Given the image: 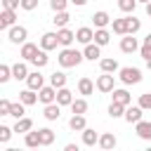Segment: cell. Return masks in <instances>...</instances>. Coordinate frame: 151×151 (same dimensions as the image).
<instances>
[{"label": "cell", "mask_w": 151, "mask_h": 151, "mask_svg": "<svg viewBox=\"0 0 151 151\" xmlns=\"http://www.w3.org/2000/svg\"><path fill=\"white\" fill-rule=\"evenodd\" d=\"M83 59H85V54L78 52V50H73V47H64V50L59 52V57H57V61H59L64 68H73V66H78Z\"/></svg>", "instance_id": "6da1fadb"}, {"label": "cell", "mask_w": 151, "mask_h": 151, "mask_svg": "<svg viewBox=\"0 0 151 151\" xmlns=\"http://www.w3.org/2000/svg\"><path fill=\"white\" fill-rule=\"evenodd\" d=\"M118 73H120V80H123L125 85H137V83L142 80V71L134 68V66H123Z\"/></svg>", "instance_id": "7a4b0ae2"}, {"label": "cell", "mask_w": 151, "mask_h": 151, "mask_svg": "<svg viewBox=\"0 0 151 151\" xmlns=\"http://www.w3.org/2000/svg\"><path fill=\"white\" fill-rule=\"evenodd\" d=\"M7 38H9V42L19 45V42H26L28 31H26V26H12V28H7Z\"/></svg>", "instance_id": "3957f363"}, {"label": "cell", "mask_w": 151, "mask_h": 151, "mask_svg": "<svg viewBox=\"0 0 151 151\" xmlns=\"http://www.w3.org/2000/svg\"><path fill=\"white\" fill-rule=\"evenodd\" d=\"M97 90H99V92H113V90H116V87H113V73L101 71V76L97 78Z\"/></svg>", "instance_id": "277c9868"}, {"label": "cell", "mask_w": 151, "mask_h": 151, "mask_svg": "<svg viewBox=\"0 0 151 151\" xmlns=\"http://www.w3.org/2000/svg\"><path fill=\"white\" fill-rule=\"evenodd\" d=\"M38 97H40L42 104H52V101H57V87L54 85H42L38 90Z\"/></svg>", "instance_id": "5b68a950"}, {"label": "cell", "mask_w": 151, "mask_h": 151, "mask_svg": "<svg viewBox=\"0 0 151 151\" xmlns=\"http://www.w3.org/2000/svg\"><path fill=\"white\" fill-rule=\"evenodd\" d=\"M120 50H123L125 54H132V52H137V50H139V42H137V38H132V33L123 35V40H120Z\"/></svg>", "instance_id": "8992f818"}, {"label": "cell", "mask_w": 151, "mask_h": 151, "mask_svg": "<svg viewBox=\"0 0 151 151\" xmlns=\"http://www.w3.org/2000/svg\"><path fill=\"white\" fill-rule=\"evenodd\" d=\"M26 85H28L31 90H35V92H38V90L45 85V78H42V73H40V71H31V73H28V78H26Z\"/></svg>", "instance_id": "52a82bcc"}, {"label": "cell", "mask_w": 151, "mask_h": 151, "mask_svg": "<svg viewBox=\"0 0 151 151\" xmlns=\"http://www.w3.org/2000/svg\"><path fill=\"white\" fill-rule=\"evenodd\" d=\"M42 116H45L47 120H59V116H61V104H59V101L45 104V111H42Z\"/></svg>", "instance_id": "ba28073f"}, {"label": "cell", "mask_w": 151, "mask_h": 151, "mask_svg": "<svg viewBox=\"0 0 151 151\" xmlns=\"http://www.w3.org/2000/svg\"><path fill=\"white\" fill-rule=\"evenodd\" d=\"M57 38H59V45H61V47H71V42L76 40V33H73V31H68V28L64 26V28H59V31H57Z\"/></svg>", "instance_id": "9c48e42d"}, {"label": "cell", "mask_w": 151, "mask_h": 151, "mask_svg": "<svg viewBox=\"0 0 151 151\" xmlns=\"http://www.w3.org/2000/svg\"><path fill=\"white\" fill-rule=\"evenodd\" d=\"M76 40H78V42H83V45H87V42H92V40H94V31H92L90 26H80V28L76 31Z\"/></svg>", "instance_id": "30bf717a"}, {"label": "cell", "mask_w": 151, "mask_h": 151, "mask_svg": "<svg viewBox=\"0 0 151 151\" xmlns=\"http://www.w3.org/2000/svg\"><path fill=\"white\" fill-rule=\"evenodd\" d=\"M142 113H144V109H142V106L137 104V106H127V109H125V116H123V118H125L127 123H139V120H142Z\"/></svg>", "instance_id": "8fae6325"}, {"label": "cell", "mask_w": 151, "mask_h": 151, "mask_svg": "<svg viewBox=\"0 0 151 151\" xmlns=\"http://www.w3.org/2000/svg\"><path fill=\"white\" fill-rule=\"evenodd\" d=\"M68 127H71L73 132H83V130L87 127V123H85V113H73L71 120H68Z\"/></svg>", "instance_id": "7c38bea8"}, {"label": "cell", "mask_w": 151, "mask_h": 151, "mask_svg": "<svg viewBox=\"0 0 151 151\" xmlns=\"http://www.w3.org/2000/svg\"><path fill=\"white\" fill-rule=\"evenodd\" d=\"M14 21H17L14 9H2V12H0V28H12Z\"/></svg>", "instance_id": "4fadbf2b"}, {"label": "cell", "mask_w": 151, "mask_h": 151, "mask_svg": "<svg viewBox=\"0 0 151 151\" xmlns=\"http://www.w3.org/2000/svg\"><path fill=\"white\" fill-rule=\"evenodd\" d=\"M59 45V38H57V33H42V38H40V47L42 50H54Z\"/></svg>", "instance_id": "5bb4252c"}, {"label": "cell", "mask_w": 151, "mask_h": 151, "mask_svg": "<svg viewBox=\"0 0 151 151\" xmlns=\"http://www.w3.org/2000/svg\"><path fill=\"white\" fill-rule=\"evenodd\" d=\"M28 73H31V71H28V66H26L24 61H17V64L12 66V78H14V80H26Z\"/></svg>", "instance_id": "9a60e30c"}, {"label": "cell", "mask_w": 151, "mask_h": 151, "mask_svg": "<svg viewBox=\"0 0 151 151\" xmlns=\"http://www.w3.org/2000/svg\"><path fill=\"white\" fill-rule=\"evenodd\" d=\"M134 132H137L139 139H151V123H149V120L134 123Z\"/></svg>", "instance_id": "2e32d148"}, {"label": "cell", "mask_w": 151, "mask_h": 151, "mask_svg": "<svg viewBox=\"0 0 151 151\" xmlns=\"http://www.w3.org/2000/svg\"><path fill=\"white\" fill-rule=\"evenodd\" d=\"M92 21H94V28H106V26L111 24V17H109L104 9H99V12L92 14Z\"/></svg>", "instance_id": "e0dca14e"}, {"label": "cell", "mask_w": 151, "mask_h": 151, "mask_svg": "<svg viewBox=\"0 0 151 151\" xmlns=\"http://www.w3.org/2000/svg\"><path fill=\"white\" fill-rule=\"evenodd\" d=\"M21 57H24V61H33V57L38 54V45H33V42H21V52H19Z\"/></svg>", "instance_id": "ac0fdd59"}, {"label": "cell", "mask_w": 151, "mask_h": 151, "mask_svg": "<svg viewBox=\"0 0 151 151\" xmlns=\"http://www.w3.org/2000/svg\"><path fill=\"white\" fill-rule=\"evenodd\" d=\"M99 47H101V45H97V42H87V45H85V50H83L85 59H90V61L99 59V57H101V50H99Z\"/></svg>", "instance_id": "d6986e66"}, {"label": "cell", "mask_w": 151, "mask_h": 151, "mask_svg": "<svg viewBox=\"0 0 151 151\" xmlns=\"http://www.w3.org/2000/svg\"><path fill=\"white\" fill-rule=\"evenodd\" d=\"M57 101H59L61 106H71V104H73V92H71L68 87H59V90H57Z\"/></svg>", "instance_id": "ffe728a7"}, {"label": "cell", "mask_w": 151, "mask_h": 151, "mask_svg": "<svg viewBox=\"0 0 151 151\" xmlns=\"http://www.w3.org/2000/svg\"><path fill=\"white\" fill-rule=\"evenodd\" d=\"M38 99H40V97H38V94H35V90H31V87H26L24 92H19V101H24L26 106H33Z\"/></svg>", "instance_id": "44dd1931"}, {"label": "cell", "mask_w": 151, "mask_h": 151, "mask_svg": "<svg viewBox=\"0 0 151 151\" xmlns=\"http://www.w3.org/2000/svg\"><path fill=\"white\" fill-rule=\"evenodd\" d=\"M113 101H118L123 106H130L132 104V94L127 90H113Z\"/></svg>", "instance_id": "7402d4cb"}, {"label": "cell", "mask_w": 151, "mask_h": 151, "mask_svg": "<svg viewBox=\"0 0 151 151\" xmlns=\"http://www.w3.org/2000/svg\"><path fill=\"white\" fill-rule=\"evenodd\" d=\"M83 144H85V146H94V144H99V134H97L92 127H85V130H83Z\"/></svg>", "instance_id": "603a6c76"}, {"label": "cell", "mask_w": 151, "mask_h": 151, "mask_svg": "<svg viewBox=\"0 0 151 151\" xmlns=\"http://www.w3.org/2000/svg\"><path fill=\"white\" fill-rule=\"evenodd\" d=\"M24 144H26L28 149L42 146V144H40V132H38V130H35V132H33V130H28V132H26V137H24Z\"/></svg>", "instance_id": "cb8c5ba5"}, {"label": "cell", "mask_w": 151, "mask_h": 151, "mask_svg": "<svg viewBox=\"0 0 151 151\" xmlns=\"http://www.w3.org/2000/svg\"><path fill=\"white\" fill-rule=\"evenodd\" d=\"M78 92L85 94V97L92 94V92H94V83H92L90 78H80V80H78Z\"/></svg>", "instance_id": "d4e9b609"}, {"label": "cell", "mask_w": 151, "mask_h": 151, "mask_svg": "<svg viewBox=\"0 0 151 151\" xmlns=\"http://www.w3.org/2000/svg\"><path fill=\"white\" fill-rule=\"evenodd\" d=\"M111 24H113V33H118V35H127V17H123V19H113Z\"/></svg>", "instance_id": "484cf974"}, {"label": "cell", "mask_w": 151, "mask_h": 151, "mask_svg": "<svg viewBox=\"0 0 151 151\" xmlns=\"http://www.w3.org/2000/svg\"><path fill=\"white\" fill-rule=\"evenodd\" d=\"M109 40H111V33H109L106 28H97V31H94V42H97V45L104 47V45H109Z\"/></svg>", "instance_id": "4316f807"}, {"label": "cell", "mask_w": 151, "mask_h": 151, "mask_svg": "<svg viewBox=\"0 0 151 151\" xmlns=\"http://www.w3.org/2000/svg\"><path fill=\"white\" fill-rule=\"evenodd\" d=\"M50 85H54L57 90H59V87H66V73H61V71H54V73L50 76Z\"/></svg>", "instance_id": "83f0119b"}, {"label": "cell", "mask_w": 151, "mask_h": 151, "mask_svg": "<svg viewBox=\"0 0 151 151\" xmlns=\"http://www.w3.org/2000/svg\"><path fill=\"white\" fill-rule=\"evenodd\" d=\"M28 130H33V120H31V118H26V116H24V118H19V120H17V125H14V132H24V134H26Z\"/></svg>", "instance_id": "f1b7e54d"}, {"label": "cell", "mask_w": 151, "mask_h": 151, "mask_svg": "<svg viewBox=\"0 0 151 151\" xmlns=\"http://www.w3.org/2000/svg\"><path fill=\"white\" fill-rule=\"evenodd\" d=\"M99 146H101V149H106V151H109V149H113V146H116V137H113L111 132L99 134Z\"/></svg>", "instance_id": "f546056e"}, {"label": "cell", "mask_w": 151, "mask_h": 151, "mask_svg": "<svg viewBox=\"0 0 151 151\" xmlns=\"http://www.w3.org/2000/svg\"><path fill=\"white\" fill-rule=\"evenodd\" d=\"M52 21H54L57 28H64V26L71 21V17H68V12L64 9V12H54V19H52Z\"/></svg>", "instance_id": "4dcf8cb0"}, {"label": "cell", "mask_w": 151, "mask_h": 151, "mask_svg": "<svg viewBox=\"0 0 151 151\" xmlns=\"http://www.w3.org/2000/svg\"><path fill=\"white\" fill-rule=\"evenodd\" d=\"M47 61H50V57H47V50H38V54L33 57V64H35V68H42V66H47Z\"/></svg>", "instance_id": "1f68e13d"}, {"label": "cell", "mask_w": 151, "mask_h": 151, "mask_svg": "<svg viewBox=\"0 0 151 151\" xmlns=\"http://www.w3.org/2000/svg\"><path fill=\"white\" fill-rule=\"evenodd\" d=\"M125 109H127V106H123V104H118V101H111L109 116H111V118H123V116H125Z\"/></svg>", "instance_id": "d6a6232c"}, {"label": "cell", "mask_w": 151, "mask_h": 151, "mask_svg": "<svg viewBox=\"0 0 151 151\" xmlns=\"http://www.w3.org/2000/svg\"><path fill=\"white\" fill-rule=\"evenodd\" d=\"M38 132H40V144H42V146H50V144L54 142V132H52L50 127H40Z\"/></svg>", "instance_id": "836d02e7"}, {"label": "cell", "mask_w": 151, "mask_h": 151, "mask_svg": "<svg viewBox=\"0 0 151 151\" xmlns=\"http://www.w3.org/2000/svg\"><path fill=\"white\" fill-rule=\"evenodd\" d=\"M99 66H101V71H106V73H116V71H120L116 59H101V61H99Z\"/></svg>", "instance_id": "e575fe53"}, {"label": "cell", "mask_w": 151, "mask_h": 151, "mask_svg": "<svg viewBox=\"0 0 151 151\" xmlns=\"http://www.w3.org/2000/svg\"><path fill=\"white\" fill-rule=\"evenodd\" d=\"M24 113H26V104H24V101H19V104H12V109H9V116H14V118L19 120V118H24Z\"/></svg>", "instance_id": "d590c367"}, {"label": "cell", "mask_w": 151, "mask_h": 151, "mask_svg": "<svg viewBox=\"0 0 151 151\" xmlns=\"http://www.w3.org/2000/svg\"><path fill=\"white\" fill-rule=\"evenodd\" d=\"M71 111H73V113H87V101H85V99H73Z\"/></svg>", "instance_id": "8d00e7d4"}, {"label": "cell", "mask_w": 151, "mask_h": 151, "mask_svg": "<svg viewBox=\"0 0 151 151\" xmlns=\"http://www.w3.org/2000/svg\"><path fill=\"white\" fill-rule=\"evenodd\" d=\"M139 28H142V21H139L137 17H127V33H132V35H134Z\"/></svg>", "instance_id": "74e56055"}, {"label": "cell", "mask_w": 151, "mask_h": 151, "mask_svg": "<svg viewBox=\"0 0 151 151\" xmlns=\"http://www.w3.org/2000/svg\"><path fill=\"white\" fill-rule=\"evenodd\" d=\"M118 7H120V12H132L134 7H137V0H118Z\"/></svg>", "instance_id": "f35d334b"}, {"label": "cell", "mask_w": 151, "mask_h": 151, "mask_svg": "<svg viewBox=\"0 0 151 151\" xmlns=\"http://www.w3.org/2000/svg\"><path fill=\"white\" fill-rule=\"evenodd\" d=\"M139 52H142V57H144V59H149V57H151V33L144 38V45H142V50H139Z\"/></svg>", "instance_id": "ab89813d"}, {"label": "cell", "mask_w": 151, "mask_h": 151, "mask_svg": "<svg viewBox=\"0 0 151 151\" xmlns=\"http://www.w3.org/2000/svg\"><path fill=\"white\" fill-rule=\"evenodd\" d=\"M9 78H12V66L2 64V66H0V83H7Z\"/></svg>", "instance_id": "60d3db41"}, {"label": "cell", "mask_w": 151, "mask_h": 151, "mask_svg": "<svg viewBox=\"0 0 151 151\" xmlns=\"http://www.w3.org/2000/svg\"><path fill=\"white\" fill-rule=\"evenodd\" d=\"M66 5H68V0H50L52 12H64V9H66Z\"/></svg>", "instance_id": "b9f144b4"}, {"label": "cell", "mask_w": 151, "mask_h": 151, "mask_svg": "<svg viewBox=\"0 0 151 151\" xmlns=\"http://www.w3.org/2000/svg\"><path fill=\"white\" fill-rule=\"evenodd\" d=\"M12 127H7V125H0V142L5 144V142H9V137H12Z\"/></svg>", "instance_id": "7bdbcfd3"}, {"label": "cell", "mask_w": 151, "mask_h": 151, "mask_svg": "<svg viewBox=\"0 0 151 151\" xmlns=\"http://www.w3.org/2000/svg\"><path fill=\"white\" fill-rule=\"evenodd\" d=\"M139 106H142V109H151V92L139 94Z\"/></svg>", "instance_id": "ee69618b"}, {"label": "cell", "mask_w": 151, "mask_h": 151, "mask_svg": "<svg viewBox=\"0 0 151 151\" xmlns=\"http://www.w3.org/2000/svg\"><path fill=\"white\" fill-rule=\"evenodd\" d=\"M9 109H12V101L0 99V116H9Z\"/></svg>", "instance_id": "f6af8a7d"}, {"label": "cell", "mask_w": 151, "mask_h": 151, "mask_svg": "<svg viewBox=\"0 0 151 151\" xmlns=\"http://www.w3.org/2000/svg\"><path fill=\"white\" fill-rule=\"evenodd\" d=\"M38 7V0H21V9H26V12H33Z\"/></svg>", "instance_id": "bcb514c9"}, {"label": "cell", "mask_w": 151, "mask_h": 151, "mask_svg": "<svg viewBox=\"0 0 151 151\" xmlns=\"http://www.w3.org/2000/svg\"><path fill=\"white\" fill-rule=\"evenodd\" d=\"M2 7L5 9H17V7H21V0H2Z\"/></svg>", "instance_id": "7dc6e473"}, {"label": "cell", "mask_w": 151, "mask_h": 151, "mask_svg": "<svg viewBox=\"0 0 151 151\" xmlns=\"http://www.w3.org/2000/svg\"><path fill=\"white\" fill-rule=\"evenodd\" d=\"M64 151H78V146H76V144H66V146H64Z\"/></svg>", "instance_id": "c3c4849f"}, {"label": "cell", "mask_w": 151, "mask_h": 151, "mask_svg": "<svg viewBox=\"0 0 151 151\" xmlns=\"http://www.w3.org/2000/svg\"><path fill=\"white\" fill-rule=\"evenodd\" d=\"M71 2H73V5H78V7H83V5L87 2V0H71Z\"/></svg>", "instance_id": "681fc988"}, {"label": "cell", "mask_w": 151, "mask_h": 151, "mask_svg": "<svg viewBox=\"0 0 151 151\" xmlns=\"http://www.w3.org/2000/svg\"><path fill=\"white\" fill-rule=\"evenodd\" d=\"M146 14L151 17V2H146Z\"/></svg>", "instance_id": "f907efd6"}, {"label": "cell", "mask_w": 151, "mask_h": 151, "mask_svg": "<svg viewBox=\"0 0 151 151\" xmlns=\"http://www.w3.org/2000/svg\"><path fill=\"white\" fill-rule=\"evenodd\" d=\"M146 66H149V71H151V57H149V59H146Z\"/></svg>", "instance_id": "816d5d0a"}, {"label": "cell", "mask_w": 151, "mask_h": 151, "mask_svg": "<svg viewBox=\"0 0 151 151\" xmlns=\"http://www.w3.org/2000/svg\"><path fill=\"white\" fill-rule=\"evenodd\" d=\"M137 2H144V5H146V2H151V0H137Z\"/></svg>", "instance_id": "f5cc1de1"}]
</instances>
